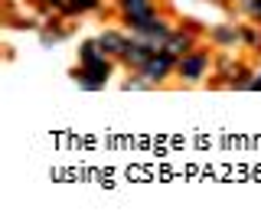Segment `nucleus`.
<instances>
[{"label": "nucleus", "mask_w": 261, "mask_h": 222, "mask_svg": "<svg viewBox=\"0 0 261 222\" xmlns=\"http://www.w3.org/2000/svg\"><path fill=\"white\" fill-rule=\"evenodd\" d=\"M251 13H258V16H261V0H255V4H251Z\"/></svg>", "instance_id": "nucleus-3"}, {"label": "nucleus", "mask_w": 261, "mask_h": 222, "mask_svg": "<svg viewBox=\"0 0 261 222\" xmlns=\"http://www.w3.org/2000/svg\"><path fill=\"white\" fill-rule=\"evenodd\" d=\"M202 62H206V56H190V62L179 65V72L190 76V79H196V76H199V69H202Z\"/></svg>", "instance_id": "nucleus-2"}, {"label": "nucleus", "mask_w": 261, "mask_h": 222, "mask_svg": "<svg viewBox=\"0 0 261 222\" xmlns=\"http://www.w3.org/2000/svg\"><path fill=\"white\" fill-rule=\"evenodd\" d=\"M170 62H173V56H170V53L153 56V62H144V72L150 79H163V76H167V69H170Z\"/></svg>", "instance_id": "nucleus-1"}]
</instances>
